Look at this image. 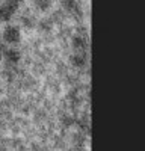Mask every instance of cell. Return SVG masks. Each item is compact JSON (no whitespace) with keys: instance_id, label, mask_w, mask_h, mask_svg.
Returning a JSON list of instances; mask_svg holds the SVG:
<instances>
[{"instance_id":"obj_3","label":"cell","mask_w":145,"mask_h":151,"mask_svg":"<svg viewBox=\"0 0 145 151\" xmlns=\"http://www.w3.org/2000/svg\"><path fill=\"white\" fill-rule=\"evenodd\" d=\"M74 47L76 48H85V45H86V42H85V40L83 38H80V36H77V38H74Z\"/></svg>"},{"instance_id":"obj_6","label":"cell","mask_w":145,"mask_h":151,"mask_svg":"<svg viewBox=\"0 0 145 151\" xmlns=\"http://www.w3.org/2000/svg\"><path fill=\"white\" fill-rule=\"evenodd\" d=\"M2 53H3V45H0V59H2Z\"/></svg>"},{"instance_id":"obj_2","label":"cell","mask_w":145,"mask_h":151,"mask_svg":"<svg viewBox=\"0 0 145 151\" xmlns=\"http://www.w3.org/2000/svg\"><path fill=\"white\" fill-rule=\"evenodd\" d=\"M5 59L8 60V64H17L20 60V52L15 48H9L5 50Z\"/></svg>"},{"instance_id":"obj_5","label":"cell","mask_w":145,"mask_h":151,"mask_svg":"<svg viewBox=\"0 0 145 151\" xmlns=\"http://www.w3.org/2000/svg\"><path fill=\"white\" fill-rule=\"evenodd\" d=\"M36 5L41 11H45L48 6H50V0H36Z\"/></svg>"},{"instance_id":"obj_4","label":"cell","mask_w":145,"mask_h":151,"mask_svg":"<svg viewBox=\"0 0 145 151\" xmlns=\"http://www.w3.org/2000/svg\"><path fill=\"white\" fill-rule=\"evenodd\" d=\"M85 60H86V58H85V55H76L74 58H72V62H74L76 65H83Z\"/></svg>"},{"instance_id":"obj_1","label":"cell","mask_w":145,"mask_h":151,"mask_svg":"<svg viewBox=\"0 0 145 151\" xmlns=\"http://www.w3.org/2000/svg\"><path fill=\"white\" fill-rule=\"evenodd\" d=\"M21 38V33H20V29L15 27V26H8L3 32V40L9 44H17Z\"/></svg>"}]
</instances>
